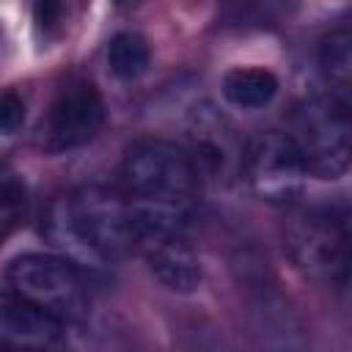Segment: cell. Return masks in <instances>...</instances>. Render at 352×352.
<instances>
[{
    "instance_id": "cell-14",
    "label": "cell",
    "mask_w": 352,
    "mask_h": 352,
    "mask_svg": "<svg viewBox=\"0 0 352 352\" xmlns=\"http://www.w3.org/2000/svg\"><path fill=\"white\" fill-rule=\"evenodd\" d=\"M107 66L118 80H138L148 69V41L135 30L116 33L107 44Z\"/></svg>"
},
{
    "instance_id": "cell-1",
    "label": "cell",
    "mask_w": 352,
    "mask_h": 352,
    "mask_svg": "<svg viewBox=\"0 0 352 352\" xmlns=\"http://www.w3.org/2000/svg\"><path fill=\"white\" fill-rule=\"evenodd\" d=\"M121 182L138 245L184 234L198 209L201 187V170L187 148L160 138L138 140L124 157Z\"/></svg>"
},
{
    "instance_id": "cell-9",
    "label": "cell",
    "mask_w": 352,
    "mask_h": 352,
    "mask_svg": "<svg viewBox=\"0 0 352 352\" xmlns=\"http://www.w3.org/2000/svg\"><path fill=\"white\" fill-rule=\"evenodd\" d=\"M146 256V264L151 270V275L176 294H190L201 286L204 270H201V258L198 253L184 242L182 234L176 236H157V239H146L138 245Z\"/></svg>"
},
{
    "instance_id": "cell-7",
    "label": "cell",
    "mask_w": 352,
    "mask_h": 352,
    "mask_svg": "<svg viewBox=\"0 0 352 352\" xmlns=\"http://www.w3.org/2000/svg\"><path fill=\"white\" fill-rule=\"evenodd\" d=\"M104 116V99L96 85L85 80L69 82L55 94L38 124V146L50 154L80 148L99 135Z\"/></svg>"
},
{
    "instance_id": "cell-16",
    "label": "cell",
    "mask_w": 352,
    "mask_h": 352,
    "mask_svg": "<svg viewBox=\"0 0 352 352\" xmlns=\"http://www.w3.org/2000/svg\"><path fill=\"white\" fill-rule=\"evenodd\" d=\"M60 14H63V6L60 0H36V8H33V16H36V25L41 30H50L60 22Z\"/></svg>"
},
{
    "instance_id": "cell-4",
    "label": "cell",
    "mask_w": 352,
    "mask_h": 352,
    "mask_svg": "<svg viewBox=\"0 0 352 352\" xmlns=\"http://www.w3.org/2000/svg\"><path fill=\"white\" fill-rule=\"evenodd\" d=\"M283 242L294 267L324 286H346L349 280V223L330 206H311L289 217Z\"/></svg>"
},
{
    "instance_id": "cell-11",
    "label": "cell",
    "mask_w": 352,
    "mask_h": 352,
    "mask_svg": "<svg viewBox=\"0 0 352 352\" xmlns=\"http://www.w3.org/2000/svg\"><path fill=\"white\" fill-rule=\"evenodd\" d=\"M234 154L231 148V126L226 124L223 116L209 113V107L195 113L192 124V151L190 157L195 160L198 170H226L228 157Z\"/></svg>"
},
{
    "instance_id": "cell-3",
    "label": "cell",
    "mask_w": 352,
    "mask_h": 352,
    "mask_svg": "<svg viewBox=\"0 0 352 352\" xmlns=\"http://www.w3.org/2000/svg\"><path fill=\"white\" fill-rule=\"evenodd\" d=\"M292 140L297 143L308 173L319 179H341L349 170L352 116L349 99L341 94H314L292 110Z\"/></svg>"
},
{
    "instance_id": "cell-6",
    "label": "cell",
    "mask_w": 352,
    "mask_h": 352,
    "mask_svg": "<svg viewBox=\"0 0 352 352\" xmlns=\"http://www.w3.org/2000/svg\"><path fill=\"white\" fill-rule=\"evenodd\" d=\"M242 168L253 195L275 206L297 201L308 176L297 143L280 129L256 132L242 148Z\"/></svg>"
},
{
    "instance_id": "cell-13",
    "label": "cell",
    "mask_w": 352,
    "mask_h": 352,
    "mask_svg": "<svg viewBox=\"0 0 352 352\" xmlns=\"http://www.w3.org/2000/svg\"><path fill=\"white\" fill-rule=\"evenodd\" d=\"M319 69L324 74V80L336 88V94L346 96L349 82H352V33L346 25L330 30L316 52Z\"/></svg>"
},
{
    "instance_id": "cell-5",
    "label": "cell",
    "mask_w": 352,
    "mask_h": 352,
    "mask_svg": "<svg viewBox=\"0 0 352 352\" xmlns=\"http://www.w3.org/2000/svg\"><path fill=\"white\" fill-rule=\"evenodd\" d=\"M6 283L16 294L44 305L63 322H80L88 314L85 275L58 253H22L6 270Z\"/></svg>"
},
{
    "instance_id": "cell-10",
    "label": "cell",
    "mask_w": 352,
    "mask_h": 352,
    "mask_svg": "<svg viewBox=\"0 0 352 352\" xmlns=\"http://www.w3.org/2000/svg\"><path fill=\"white\" fill-rule=\"evenodd\" d=\"M300 11V0H220L217 19L228 30H275L289 25Z\"/></svg>"
},
{
    "instance_id": "cell-12",
    "label": "cell",
    "mask_w": 352,
    "mask_h": 352,
    "mask_svg": "<svg viewBox=\"0 0 352 352\" xmlns=\"http://www.w3.org/2000/svg\"><path fill=\"white\" fill-rule=\"evenodd\" d=\"M220 91L234 107H264L278 94V77L261 66H236L223 74Z\"/></svg>"
},
{
    "instance_id": "cell-8",
    "label": "cell",
    "mask_w": 352,
    "mask_h": 352,
    "mask_svg": "<svg viewBox=\"0 0 352 352\" xmlns=\"http://www.w3.org/2000/svg\"><path fill=\"white\" fill-rule=\"evenodd\" d=\"M66 322L44 305L16 294L0 292V346L11 349H50L60 344Z\"/></svg>"
},
{
    "instance_id": "cell-15",
    "label": "cell",
    "mask_w": 352,
    "mask_h": 352,
    "mask_svg": "<svg viewBox=\"0 0 352 352\" xmlns=\"http://www.w3.org/2000/svg\"><path fill=\"white\" fill-rule=\"evenodd\" d=\"M25 124V102L19 94L6 91L0 94V132L11 135Z\"/></svg>"
},
{
    "instance_id": "cell-2",
    "label": "cell",
    "mask_w": 352,
    "mask_h": 352,
    "mask_svg": "<svg viewBox=\"0 0 352 352\" xmlns=\"http://www.w3.org/2000/svg\"><path fill=\"white\" fill-rule=\"evenodd\" d=\"M44 236L82 275H99L138 248L126 198L110 187H77L47 206Z\"/></svg>"
}]
</instances>
